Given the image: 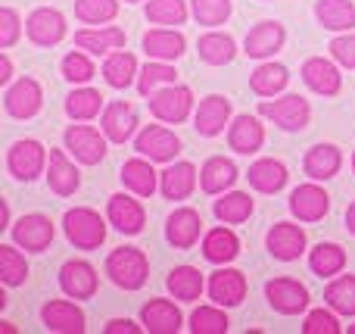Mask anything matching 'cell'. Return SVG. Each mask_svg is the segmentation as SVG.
I'll use <instances>...</instances> for the list:
<instances>
[{
    "label": "cell",
    "instance_id": "cell-14",
    "mask_svg": "<svg viewBox=\"0 0 355 334\" xmlns=\"http://www.w3.org/2000/svg\"><path fill=\"white\" fill-rule=\"evenodd\" d=\"M44 325L50 331H66V334H81L85 331V312L75 303H66V300H50L44 306Z\"/></svg>",
    "mask_w": 355,
    "mask_h": 334
},
{
    "label": "cell",
    "instance_id": "cell-7",
    "mask_svg": "<svg viewBox=\"0 0 355 334\" xmlns=\"http://www.w3.org/2000/svg\"><path fill=\"white\" fill-rule=\"evenodd\" d=\"M265 294H268V303L275 306L277 312H284V316H296V312H302L309 306V291L293 278L268 281Z\"/></svg>",
    "mask_w": 355,
    "mask_h": 334
},
{
    "label": "cell",
    "instance_id": "cell-47",
    "mask_svg": "<svg viewBox=\"0 0 355 334\" xmlns=\"http://www.w3.org/2000/svg\"><path fill=\"white\" fill-rule=\"evenodd\" d=\"M190 328H193V334H225L227 319H225V312L212 310V306H200L190 316Z\"/></svg>",
    "mask_w": 355,
    "mask_h": 334
},
{
    "label": "cell",
    "instance_id": "cell-43",
    "mask_svg": "<svg viewBox=\"0 0 355 334\" xmlns=\"http://www.w3.org/2000/svg\"><path fill=\"white\" fill-rule=\"evenodd\" d=\"M147 19L156 25H181L187 19V6L184 0H150Z\"/></svg>",
    "mask_w": 355,
    "mask_h": 334
},
{
    "label": "cell",
    "instance_id": "cell-27",
    "mask_svg": "<svg viewBox=\"0 0 355 334\" xmlns=\"http://www.w3.org/2000/svg\"><path fill=\"white\" fill-rule=\"evenodd\" d=\"M250 185L256 187V191L275 194L287 185V169H284V162H277V160H259L250 166Z\"/></svg>",
    "mask_w": 355,
    "mask_h": 334
},
{
    "label": "cell",
    "instance_id": "cell-4",
    "mask_svg": "<svg viewBox=\"0 0 355 334\" xmlns=\"http://www.w3.org/2000/svg\"><path fill=\"white\" fill-rule=\"evenodd\" d=\"M190 106H193V94H190V87H181V85H166L162 91L150 94V110H153L156 119H162V122H184L190 112Z\"/></svg>",
    "mask_w": 355,
    "mask_h": 334
},
{
    "label": "cell",
    "instance_id": "cell-1",
    "mask_svg": "<svg viewBox=\"0 0 355 334\" xmlns=\"http://www.w3.org/2000/svg\"><path fill=\"white\" fill-rule=\"evenodd\" d=\"M106 272L125 291H137L147 281V256L135 247H119L106 260Z\"/></svg>",
    "mask_w": 355,
    "mask_h": 334
},
{
    "label": "cell",
    "instance_id": "cell-15",
    "mask_svg": "<svg viewBox=\"0 0 355 334\" xmlns=\"http://www.w3.org/2000/svg\"><path fill=\"white\" fill-rule=\"evenodd\" d=\"M268 250L277 260L290 262L306 250V235H302V228H296V225H290V222H277L275 228L268 231Z\"/></svg>",
    "mask_w": 355,
    "mask_h": 334
},
{
    "label": "cell",
    "instance_id": "cell-35",
    "mask_svg": "<svg viewBox=\"0 0 355 334\" xmlns=\"http://www.w3.org/2000/svg\"><path fill=\"white\" fill-rule=\"evenodd\" d=\"M122 181L131 187L135 194H141V197H153L156 191V172L150 162L144 160H128L122 166Z\"/></svg>",
    "mask_w": 355,
    "mask_h": 334
},
{
    "label": "cell",
    "instance_id": "cell-56",
    "mask_svg": "<svg viewBox=\"0 0 355 334\" xmlns=\"http://www.w3.org/2000/svg\"><path fill=\"white\" fill-rule=\"evenodd\" d=\"M349 334H355V325H349Z\"/></svg>",
    "mask_w": 355,
    "mask_h": 334
},
{
    "label": "cell",
    "instance_id": "cell-58",
    "mask_svg": "<svg viewBox=\"0 0 355 334\" xmlns=\"http://www.w3.org/2000/svg\"><path fill=\"white\" fill-rule=\"evenodd\" d=\"M352 162H355V160H352Z\"/></svg>",
    "mask_w": 355,
    "mask_h": 334
},
{
    "label": "cell",
    "instance_id": "cell-28",
    "mask_svg": "<svg viewBox=\"0 0 355 334\" xmlns=\"http://www.w3.org/2000/svg\"><path fill=\"white\" fill-rule=\"evenodd\" d=\"M315 16H318V22L324 28L343 31L349 25H355V6H352V0H318Z\"/></svg>",
    "mask_w": 355,
    "mask_h": 334
},
{
    "label": "cell",
    "instance_id": "cell-52",
    "mask_svg": "<svg viewBox=\"0 0 355 334\" xmlns=\"http://www.w3.org/2000/svg\"><path fill=\"white\" fill-rule=\"evenodd\" d=\"M331 53L337 62L355 69V35H343V37H334L331 41Z\"/></svg>",
    "mask_w": 355,
    "mask_h": 334
},
{
    "label": "cell",
    "instance_id": "cell-42",
    "mask_svg": "<svg viewBox=\"0 0 355 334\" xmlns=\"http://www.w3.org/2000/svg\"><path fill=\"white\" fill-rule=\"evenodd\" d=\"M100 103H103L100 91L81 87V91L69 94V100H66V112H69L72 119H94V116L100 112Z\"/></svg>",
    "mask_w": 355,
    "mask_h": 334
},
{
    "label": "cell",
    "instance_id": "cell-29",
    "mask_svg": "<svg viewBox=\"0 0 355 334\" xmlns=\"http://www.w3.org/2000/svg\"><path fill=\"white\" fill-rule=\"evenodd\" d=\"M144 50L153 60H178L184 53V37L178 31H166V28L147 31L144 35Z\"/></svg>",
    "mask_w": 355,
    "mask_h": 334
},
{
    "label": "cell",
    "instance_id": "cell-54",
    "mask_svg": "<svg viewBox=\"0 0 355 334\" xmlns=\"http://www.w3.org/2000/svg\"><path fill=\"white\" fill-rule=\"evenodd\" d=\"M10 72H12V62H10V56H3L0 60V81H10Z\"/></svg>",
    "mask_w": 355,
    "mask_h": 334
},
{
    "label": "cell",
    "instance_id": "cell-32",
    "mask_svg": "<svg viewBox=\"0 0 355 334\" xmlns=\"http://www.w3.org/2000/svg\"><path fill=\"white\" fill-rule=\"evenodd\" d=\"M196 185V169L190 162H178V166L162 172V194L168 200H184Z\"/></svg>",
    "mask_w": 355,
    "mask_h": 334
},
{
    "label": "cell",
    "instance_id": "cell-31",
    "mask_svg": "<svg viewBox=\"0 0 355 334\" xmlns=\"http://www.w3.org/2000/svg\"><path fill=\"white\" fill-rule=\"evenodd\" d=\"M287 69L281 66V62H265V66H259L256 72L250 75V85L252 91L259 94V97H275L277 91H284L287 87Z\"/></svg>",
    "mask_w": 355,
    "mask_h": 334
},
{
    "label": "cell",
    "instance_id": "cell-50",
    "mask_svg": "<svg viewBox=\"0 0 355 334\" xmlns=\"http://www.w3.org/2000/svg\"><path fill=\"white\" fill-rule=\"evenodd\" d=\"M302 331H306V334H340V322L331 316V312L315 310V312H309Z\"/></svg>",
    "mask_w": 355,
    "mask_h": 334
},
{
    "label": "cell",
    "instance_id": "cell-6",
    "mask_svg": "<svg viewBox=\"0 0 355 334\" xmlns=\"http://www.w3.org/2000/svg\"><path fill=\"white\" fill-rule=\"evenodd\" d=\"M66 147L75 153V160L94 166V162H100L106 156V137L91 125H72L66 131Z\"/></svg>",
    "mask_w": 355,
    "mask_h": 334
},
{
    "label": "cell",
    "instance_id": "cell-8",
    "mask_svg": "<svg viewBox=\"0 0 355 334\" xmlns=\"http://www.w3.org/2000/svg\"><path fill=\"white\" fill-rule=\"evenodd\" d=\"M135 150L141 156L156 160V162H166V160H172L178 150H181V141H178L168 128H162V125H147V128L137 135Z\"/></svg>",
    "mask_w": 355,
    "mask_h": 334
},
{
    "label": "cell",
    "instance_id": "cell-30",
    "mask_svg": "<svg viewBox=\"0 0 355 334\" xmlns=\"http://www.w3.org/2000/svg\"><path fill=\"white\" fill-rule=\"evenodd\" d=\"M306 172L318 181H327L340 172V150L334 144H318L306 156Z\"/></svg>",
    "mask_w": 355,
    "mask_h": 334
},
{
    "label": "cell",
    "instance_id": "cell-9",
    "mask_svg": "<svg viewBox=\"0 0 355 334\" xmlns=\"http://www.w3.org/2000/svg\"><path fill=\"white\" fill-rule=\"evenodd\" d=\"M25 31H28V37L35 44H41V47H53V44H60L62 35H66V19H62V12L44 6V10H35L28 16Z\"/></svg>",
    "mask_w": 355,
    "mask_h": 334
},
{
    "label": "cell",
    "instance_id": "cell-44",
    "mask_svg": "<svg viewBox=\"0 0 355 334\" xmlns=\"http://www.w3.org/2000/svg\"><path fill=\"white\" fill-rule=\"evenodd\" d=\"M116 12H119L116 0H78L75 3V16L81 22H94V25H103L110 19H116Z\"/></svg>",
    "mask_w": 355,
    "mask_h": 334
},
{
    "label": "cell",
    "instance_id": "cell-20",
    "mask_svg": "<svg viewBox=\"0 0 355 334\" xmlns=\"http://www.w3.org/2000/svg\"><path fill=\"white\" fill-rule=\"evenodd\" d=\"M302 78H306V85L312 87V91L327 94V97H334V94L340 91V72L334 69V62L321 60V56L306 60V66H302Z\"/></svg>",
    "mask_w": 355,
    "mask_h": 334
},
{
    "label": "cell",
    "instance_id": "cell-39",
    "mask_svg": "<svg viewBox=\"0 0 355 334\" xmlns=\"http://www.w3.org/2000/svg\"><path fill=\"white\" fill-rule=\"evenodd\" d=\"M309 266H312L315 275H337L346 266V253L337 244H318L309 256Z\"/></svg>",
    "mask_w": 355,
    "mask_h": 334
},
{
    "label": "cell",
    "instance_id": "cell-26",
    "mask_svg": "<svg viewBox=\"0 0 355 334\" xmlns=\"http://www.w3.org/2000/svg\"><path fill=\"white\" fill-rule=\"evenodd\" d=\"M284 44V25L281 22H259L246 35V53L250 56H268Z\"/></svg>",
    "mask_w": 355,
    "mask_h": 334
},
{
    "label": "cell",
    "instance_id": "cell-48",
    "mask_svg": "<svg viewBox=\"0 0 355 334\" xmlns=\"http://www.w3.org/2000/svg\"><path fill=\"white\" fill-rule=\"evenodd\" d=\"M193 16L200 25H218L231 16V0H193Z\"/></svg>",
    "mask_w": 355,
    "mask_h": 334
},
{
    "label": "cell",
    "instance_id": "cell-34",
    "mask_svg": "<svg viewBox=\"0 0 355 334\" xmlns=\"http://www.w3.org/2000/svg\"><path fill=\"white\" fill-rule=\"evenodd\" d=\"M75 44L81 50H91V53H110V50H119L125 44V31L122 28H100V31H78L75 35Z\"/></svg>",
    "mask_w": 355,
    "mask_h": 334
},
{
    "label": "cell",
    "instance_id": "cell-13",
    "mask_svg": "<svg viewBox=\"0 0 355 334\" xmlns=\"http://www.w3.org/2000/svg\"><path fill=\"white\" fill-rule=\"evenodd\" d=\"M209 297L218 306H237L246 297V278L237 269H221L209 281Z\"/></svg>",
    "mask_w": 355,
    "mask_h": 334
},
{
    "label": "cell",
    "instance_id": "cell-19",
    "mask_svg": "<svg viewBox=\"0 0 355 334\" xmlns=\"http://www.w3.org/2000/svg\"><path fill=\"white\" fill-rule=\"evenodd\" d=\"M141 319L153 334H175L181 328V312L168 300H150L141 310Z\"/></svg>",
    "mask_w": 355,
    "mask_h": 334
},
{
    "label": "cell",
    "instance_id": "cell-40",
    "mask_svg": "<svg viewBox=\"0 0 355 334\" xmlns=\"http://www.w3.org/2000/svg\"><path fill=\"white\" fill-rule=\"evenodd\" d=\"M327 303L343 316H355V275H343V278L327 285Z\"/></svg>",
    "mask_w": 355,
    "mask_h": 334
},
{
    "label": "cell",
    "instance_id": "cell-5",
    "mask_svg": "<svg viewBox=\"0 0 355 334\" xmlns=\"http://www.w3.org/2000/svg\"><path fill=\"white\" fill-rule=\"evenodd\" d=\"M12 241H16L19 247L31 250V253H41V250H47L50 241H53V225H50V219L41 216V212L22 216L12 225Z\"/></svg>",
    "mask_w": 355,
    "mask_h": 334
},
{
    "label": "cell",
    "instance_id": "cell-21",
    "mask_svg": "<svg viewBox=\"0 0 355 334\" xmlns=\"http://www.w3.org/2000/svg\"><path fill=\"white\" fill-rule=\"evenodd\" d=\"M110 222L116 225L119 231H125V235H137V231L144 228V210L137 200L125 197V194H116V197L110 200Z\"/></svg>",
    "mask_w": 355,
    "mask_h": 334
},
{
    "label": "cell",
    "instance_id": "cell-17",
    "mask_svg": "<svg viewBox=\"0 0 355 334\" xmlns=\"http://www.w3.org/2000/svg\"><path fill=\"white\" fill-rule=\"evenodd\" d=\"M135 125H137V116L125 100H116V103H110L103 110V131L110 141L125 144L131 135H135Z\"/></svg>",
    "mask_w": 355,
    "mask_h": 334
},
{
    "label": "cell",
    "instance_id": "cell-2",
    "mask_svg": "<svg viewBox=\"0 0 355 334\" xmlns=\"http://www.w3.org/2000/svg\"><path fill=\"white\" fill-rule=\"evenodd\" d=\"M66 235H69V241H72L75 247L94 250V247H100V244L106 241V225L94 210L78 206V210L66 212Z\"/></svg>",
    "mask_w": 355,
    "mask_h": 334
},
{
    "label": "cell",
    "instance_id": "cell-12",
    "mask_svg": "<svg viewBox=\"0 0 355 334\" xmlns=\"http://www.w3.org/2000/svg\"><path fill=\"white\" fill-rule=\"evenodd\" d=\"M6 112L16 119H28L41 110V87L35 78H19L16 85L6 91Z\"/></svg>",
    "mask_w": 355,
    "mask_h": 334
},
{
    "label": "cell",
    "instance_id": "cell-51",
    "mask_svg": "<svg viewBox=\"0 0 355 334\" xmlns=\"http://www.w3.org/2000/svg\"><path fill=\"white\" fill-rule=\"evenodd\" d=\"M19 37V16L16 10H10V6H3L0 10V47H12Z\"/></svg>",
    "mask_w": 355,
    "mask_h": 334
},
{
    "label": "cell",
    "instance_id": "cell-57",
    "mask_svg": "<svg viewBox=\"0 0 355 334\" xmlns=\"http://www.w3.org/2000/svg\"><path fill=\"white\" fill-rule=\"evenodd\" d=\"M128 3H137V0H128Z\"/></svg>",
    "mask_w": 355,
    "mask_h": 334
},
{
    "label": "cell",
    "instance_id": "cell-18",
    "mask_svg": "<svg viewBox=\"0 0 355 334\" xmlns=\"http://www.w3.org/2000/svg\"><path fill=\"white\" fill-rule=\"evenodd\" d=\"M227 116H231V103H227L225 97H218V94H212V97H206L200 103V110H196V131L206 137L218 135L221 128L227 125Z\"/></svg>",
    "mask_w": 355,
    "mask_h": 334
},
{
    "label": "cell",
    "instance_id": "cell-23",
    "mask_svg": "<svg viewBox=\"0 0 355 334\" xmlns=\"http://www.w3.org/2000/svg\"><path fill=\"white\" fill-rule=\"evenodd\" d=\"M227 141H231V147L237 150V153H256L265 141V131L252 116H237L231 131H227Z\"/></svg>",
    "mask_w": 355,
    "mask_h": 334
},
{
    "label": "cell",
    "instance_id": "cell-25",
    "mask_svg": "<svg viewBox=\"0 0 355 334\" xmlns=\"http://www.w3.org/2000/svg\"><path fill=\"white\" fill-rule=\"evenodd\" d=\"M200 225L202 222L196 210H175L172 219H168V241L181 250L193 247L196 237H200Z\"/></svg>",
    "mask_w": 355,
    "mask_h": 334
},
{
    "label": "cell",
    "instance_id": "cell-36",
    "mask_svg": "<svg viewBox=\"0 0 355 334\" xmlns=\"http://www.w3.org/2000/svg\"><path fill=\"white\" fill-rule=\"evenodd\" d=\"M135 72H137V62H135V56L125 53V50L110 53L103 62V78H106V85H112V87H128L131 81H135Z\"/></svg>",
    "mask_w": 355,
    "mask_h": 334
},
{
    "label": "cell",
    "instance_id": "cell-41",
    "mask_svg": "<svg viewBox=\"0 0 355 334\" xmlns=\"http://www.w3.org/2000/svg\"><path fill=\"white\" fill-rule=\"evenodd\" d=\"M25 275H28L25 256H19V250L10 247V244H0V278H3V285H22Z\"/></svg>",
    "mask_w": 355,
    "mask_h": 334
},
{
    "label": "cell",
    "instance_id": "cell-53",
    "mask_svg": "<svg viewBox=\"0 0 355 334\" xmlns=\"http://www.w3.org/2000/svg\"><path fill=\"white\" fill-rule=\"evenodd\" d=\"M141 328H137L135 322H128V319H112L110 325H106V334H137Z\"/></svg>",
    "mask_w": 355,
    "mask_h": 334
},
{
    "label": "cell",
    "instance_id": "cell-45",
    "mask_svg": "<svg viewBox=\"0 0 355 334\" xmlns=\"http://www.w3.org/2000/svg\"><path fill=\"white\" fill-rule=\"evenodd\" d=\"M250 212H252V200L246 197V194H227L225 200L215 203V216H218L221 222H231V225L250 219Z\"/></svg>",
    "mask_w": 355,
    "mask_h": 334
},
{
    "label": "cell",
    "instance_id": "cell-10",
    "mask_svg": "<svg viewBox=\"0 0 355 334\" xmlns=\"http://www.w3.org/2000/svg\"><path fill=\"white\" fill-rule=\"evenodd\" d=\"M6 166H10V172L22 181L37 178V172L44 169V147L37 141H16L10 147Z\"/></svg>",
    "mask_w": 355,
    "mask_h": 334
},
{
    "label": "cell",
    "instance_id": "cell-33",
    "mask_svg": "<svg viewBox=\"0 0 355 334\" xmlns=\"http://www.w3.org/2000/svg\"><path fill=\"white\" fill-rule=\"evenodd\" d=\"M202 253H206L209 262H231L234 256L240 253V241L234 231L215 228V231H209L206 241H202Z\"/></svg>",
    "mask_w": 355,
    "mask_h": 334
},
{
    "label": "cell",
    "instance_id": "cell-24",
    "mask_svg": "<svg viewBox=\"0 0 355 334\" xmlns=\"http://www.w3.org/2000/svg\"><path fill=\"white\" fill-rule=\"evenodd\" d=\"M237 181V169H234L231 160H225V156H212V160L202 166L200 172V185L206 194H221L227 191V187Z\"/></svg>",
    "mask_w": 355,
    "mask_h": 334
},
{
    "label": "cell",
    "instance_id": "cell-37",
    "mask_svg": "<svg viewBox=\"0 0 355 334\" xmlns=\"http://www.w3.org/2000/svg\"><path fill=\"white\" fill-rule=\"evenodd\" d=\"M234 37L221 35V31H209V35L200 37V56L212 66H225V62L234 60Z\"/></svg>",
    "mask_w": 355,
    "mask_h": 334
},
{
    "label": "cell",
    "instance_id": "cell-38",
    "mask_svg": "<svg viewBox=\"0 0 355 334\" xmlns=\"http://www.w3.org/2000/svg\"><path fill=\"white\" fill-rule=\"evenodd\" d=\"M168 291L175 294L178 300H196L202 294V275L200 269L193 266H178L168 275Z\"/></svg>",
    "mask_w": 355,
    "mask_h": 334
},
{
    "label": "cell",
    "instance_id": "cell-55",
    "mask_svg": "<svg viewBox=\"0 0 355 334\" xmlns=\"http://www.w3.org/2000/svg\"><path fill=\"white\" fill-rule=\"evenodd\" d=\"M346 225H349V231L355 235V203L349 206V210H346Z\"/></svg>",
    "mask_w": 355,
    "mask_h": 334
},
{
    "label": "cell",
    "instance_id": "cell-3",
    "mask_svg": "<svg viewBox=\"0 0 355 334\" xmlns=\"http://www.w3.org/2000/svg\"><path fill=\"white\" fill-rule=\"evenodd\" d=\"M259 112H262L265 119H271L275 125L287 128V131L306 128V125H309V116H312L309 103L300 97V94H287V97L275 100V103H271V100H265V103L259 106Z\"/></svg>",
    "mask_w": 355,
    "mask_h": 334
},
{
    "label": "cell",
    "instance_id": "cell-22",
    "mask_svg": "<svg viewBox=\"0 0 355 334\" xmlns=\"http://www.w3.org/2000/svg\"><path fill=\"white\" fill-rule=\"evenodd\" d=\"M47 181H50V187H53V194H60V197H69V194L78 191V181H81L78 178V169L66 160V153H62V150H50Z\"/></svg>",
    "mask_w": 355,
    "mask_h": 334
},
{
    "label": "cell",
    "instance_id": "cell-11",
    "mask_svg": "<svg viewBox=\"0 0 355 334\" xmlns=\"http://www.w3.org/2000/svg\"><path fill=\"white\" fill-rule=\"evenodd\" d=\"M290 210H293L296 219L302 222H318L324 219V212L331 210V197L321 191L318 185H300L290 197Z\"/></svg>",
    "mask_w": 355,
    "mask_h": 334
},
{
    "label": "cell",
    "instance_id": "cell-46",
    "mask_svg": "<svg viewBox=\"0 0 355 334\" xmlns=\"http://www.w3.org/2000/svg\"><path fill=\"white\" fill-rule=\"evenodd\" d=\"M172 81H175V69L166 66V60L147 62L141 72V81H137V91H141L144 97H150V94H156L159 85H172Z\"/></svg>",
    "mask_w": 355,
    "mask_h": 334
},
{
    "label": "cell",
    "instance_id": "cell-49",
    "mask_svg": "<svg viewBox=\"0 0 355 334\" xmlns=\"http://www.w3.org/2000/svg\"><path fill=\"white\" fill-rule=\"evenodd\" d=\"M62 75H66L69 81H78L81 85V81L94 78V66L85 53H69L66 60H62Z\"/></svg>",
    "mask_w": 355,
    "mask_h": 334
},
{
    "label": "cell",
    "instance_id": "cell-16",
    "mask_svg": "<svg viewBox=\"0 0 355 334\" xmlns=\"http://www.w3.org/2000/svg\"><path fill=\"white\" fill-rule=\"evenodd\" d=\"M60 287L75 300H87L97 291V275L87 262H66L60 272Z\"/></svg>",
    "mask_w": 355,
    "mask_h": 334
}]
</instances>
